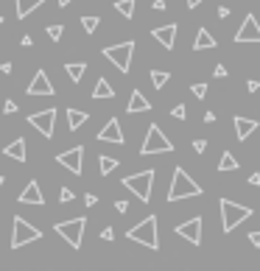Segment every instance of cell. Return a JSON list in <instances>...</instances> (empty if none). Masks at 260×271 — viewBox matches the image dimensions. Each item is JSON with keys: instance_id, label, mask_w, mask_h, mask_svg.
I'll use <instances>...</instances> for the list:
<instances>
[{"instance_id": "obj_1", "label": "cell", "mask_w": 260, "mask_h": 271, "mask_svg": "<svg viewBox=\"0 0 260 271\" xmlns=\"http://www.w3.org/2000/svg\"><path fill=\"white\" fill-rule=\"evenodd\" d=\"M201 196V187L188 176L185 168H174V179H171V190H168V201H182V199H196Z\"/></svg>"}, {"instance_id": "obj_2", "label": "cell", "mask_w": 260, "mask_h": 271, "mask_svg": "<svg viewBox=\"0 0 260 271\" xmlns=\"http://www.w3.org/2000/svg\"><path fill=\"white\" fill-rule=\"evenodd\" d=\"M129 241L134 243H143L145 249H154L157 252L160 249V235H157V215H145L143 221L137 224V227H132L126 232Z\"/></svg>"}, {"instance_id": "obj_3", "label": "cell", "mask_w": 260, "mask_h": 271, "mask_svg": "<svg viewBox=\"0 0 260 271\" xmlns=\"http://www.w3.org/2000/svg\"><path fill=\"white\" fill-rule=\"evenodd\" d=\"M218 207H221V229H224L227 235H230L241 221H246V218L252 215V207L235 204V201H230V199H221Z\"/></svg>"}, {"instance_id": "obj_4", "label": "cell", "mask_w": 260, "mask_h": 271, "mask_svg": "<svg viewBox=\"0 0 260 271\" xmlns=\"http://www.w3.org/2000/svg\"><path fill=\"white\" fill-rule=\"evenodd\" d=\"M168 151H174V143L165 137L157 123H151L148 132H145L143 145H140V154H143V157H151V154H168Z\"/></svg>"}, {"instance_id": "obj_5", "label": "cell", "mask_w": 260, "mask_h": 271, "mask_svg": "<svg viewBox=\"0 0 260 271\" xmlns=\"http://www.w3.org/2000/svg\"><path fill=\"white\" fill-rule=\"evenodd\" d=\"M54 229H56V235L65 238L73 249H79L81 246V238H84V229H87V218L84 215H76V218H70V221H59Z\"/></svg>"}, {"instance_id": "obj_6", "label": "cell", "mask_w": 260, "mask_h": 271, "mask_svg": "<svg viewBox=\"0 0 260 271\" xmlns=\"http://www.w3.org/2000/svg\"><path fill=\"white\" fill-rule=\"evenodd\" d=\"M123 187L126 190H132L134 196H137L140 201H151V187H154V171H140V174L134 176H126L123 179Z\"/></svg>"}, {"instance_id": "obj_7", "label": "cell", "mask_w": 260, "mask_h": 271, "mask_svg": "<svg viewBox=\"0 0 260 271\" xmlns=\"http://www.w3.org/2000/svg\"><path fill=\"white\" fill-rule=\"evenodd\" d=\"M132 53H134V39H126V42H121V45L103 48V59H109L121 73H129V67H132Z\"/></svg>"}, {"instance_id": "obj_8", "label": "cell", "mask_w": 260, "mask_h": 271, "mask_svg": "<svg viewBox=\"0 0 260 271\" xmlns=\"http://www.w3.org/2000/svg\"><path fill=\"white\" fill-rule=\"evenodd\" d=\"M42 238V232L36 227H31L25 218H14L12 221V249H20V246H25V243H34V241H39Z\"/></svg>"}, {"instance_id": "obj_9", "label": "cell", "mask_w": 260, "mask_h": 271, "mask_svg": "<svg viewBox=\"0 0 260 271\" xmlns=\"http://www.w3.org/2000/svg\"><path fill=\"white\" fill-rule=\"evenodd\" d=\"M56 162H59L62 168H67L70 174L79 176L81 171H84V145H76V148H70V151H62L59 157H56Z\"/></svg>"}, {"instance_id": "obj_10", "label": "cell", "mask_w": 260, "mask_h": 271, "mask_svg": "<svg viewBox=\"0 0 260 271\" xmlns=\"http://www.w3.org/2000/svg\"><path fill=\"white\" fill-rule=\"evenodd\" d=\"M28 123L42 134V137H54V123H56V109H42V112L28 115Z\"/></svg>"}, {"instance_id": "obj_11", "label": "cell", "mask_w": 260, "mask_h": 271, "mask_svg": "<svg viewBox=\"0 0 260 271\" xmlns=\"http://www.w3.org/2000/svg\"><path fill=\"white\" fill-rule=\"evenodd\" d=\"M235 42H260V25H257V20H254V14H246L243 17V23H241V28H238V34H235Z\"/></svg>"}, {"instance_id": "obj_12", "label": "cell", "mask_w": 260, "mask_h": 271, "mask_svg": "<svg viewBox=\"0 0 260 271\" xmlns=\"http://www.w3.org/2000/svg\"><path fill=\"white\" fill-rule=\"evenodd\" d=\"M179 238H185L188 243H193V246H199L201 243V218L196 215V218H190V221H185V224H179V227L174 229Z\"/></svg>"}, {"instance_id": "obj_13", "label": "cell", "mask_w": 260, "mask_h": 271, "mask_svg": "<svg viewBox=\"0 0 260 271\" xmlns=\"http://www.w3.org/2000/svg\"><path fill=\"white\" fill-rule=\"evenodd\" d=\"M98 143H115V145H123V132H121V121L118 118H109L107 126L95 134Z\"/></svg>"}, {"instance_id": "obj_14", "label": "cell", "mask_w": 260, "mask_h": 271, "mask_svg": "<svg viewBox=\"0 0 260 271\" xmlns=\"http://www.w3.org/2000/svg\"><path fill=\"white\" fill-rule=\"evenodd\" d=\"M25 92H28V95H54V84L48 81V73L36 70L34 79H31V84L25 87Z\"/></svg>"}, {"instance_id": "obj_15", "label": "cell", "mask_w": 260, "mask_h": 271, "mask_svg": "<svg viewBox=\"0 0 260 271\" xmlns=\"http://www.w3.org/2000/svg\"><path fill=\"white\" fill-rule=\"evenodd\" d=\"M151 36L157 39L160 45H163L165 50H174V45H176V23L163 25V28H154V31H151Z\"/></svg>"}, {"instance_id": "obj_16", "label": "cell", "mask_w": 260, "mask_h": 271, "mask_svg": "<svg viewBox=\"0 0 260 271\" xmlns=\"http://www.w3.org/2000/svg\"><path fill=\"white\" fill-rule=\"evenodd\" d=\"M17 199H20V204H36V207H42V204H45V196L39 193V185H36L34 179H31L28 185L23 187V193H20Z\"/></svg>"}, {"instance_id": "obj_17", "label": "cell", "mask_w": 260, "mask_h": 271, "mask_svg": "<svg viewBox=\"0 0 260 271\" xmlns=\"http://www.w3.org/2000/svg\"><path fill=\"white\" fill-rule=\"evenodd\" d=\"M235 134H238V140H246V137H252L254 132H257V126L260 123L257 121H252V118H241V115H235Z\"/></svg>"}, {"instance_id": "obj_18", "label": "cell", "mask_w": 260, "mask_h": 271, "mask_svg": "<svg viewBox=\"0 0 260 271\" xmlns=\"http://www.w3.org/2000/svg\"><path fill=\"white\" fill-rule=\"evenodd\" d=\"M3 157L17 159V162H25V159H28V154H25V140H23V137L12 140V143H9L6 148H3Z\"/></svg>"}, {"instance_id": "obj_19", "label": "cell", "mask_w": 260, "mask_h": 271, "mask_svg": "<svg viewBox=\"0 0 260 271\" xmlns=\"http://www.w3.org/2000/svg\"><path fill=\"white\" fill-rule=\"evenodd\" d=\"M148 109H151L148 98H145L140 90H134L132 98H129V103H126V112H129V115H137V112H148Z\"/></svg>"}, {"instance_id": "obj_20", "label": "cell", "mask_w": 260, "mask_h": 271, "mask_svg": "<svg viewBox=\"0 0 260 271\" xmlns=\"http://www.w3.org/2000/svg\"><path fill=\"white\" fill-rule=\"evenodd\" d=\"M48 0H14V12H17L20 20H25L31 12H36L39 6H45Z\"/></svg>"}, {"instance_id": "obj_21", "label": "cell", "mask_w": 260, "mask_h": 271, "mask_svg": "<svg viewBox=\"0 0 260 271\" xmlns=\"http://www.w3.org/2000/svg\"><path fill=\"white\" fill-rule=\"evenodd\" d=\"M92 98H95V101H109V98H115V87L101 76V79L95 81V87H92Z\"/></svg>"}, {"instance_id": "obj_22", "label": "cell", "mask_w": 260, "mask_h": 271, "mask_svg": "<svg viewBox=\"0 0 260 271\" xmlns=\"http://www.w3.org/2000/svg\"><path fill=\"white\" fill-rule=\"evenodd\" d=\"M216 36L210 34L207 28H199V34H196V39H193V50H207V48H216Z\"/></svg>"}, {"instance_id": "obj_23", "label": "cell", "mask_w": 260, "mask_h": 271, "mask_svg": "<svg viewBox=\"0 0 260 271\" xmlns=\"http://www.w3.org/2000/svg\"><path fill=\"white\" fill-rule=\"evenodd\" d=\"M90 121V115L87 112H79V109H67V126L73 129V132H79L84 123Z\"/></svg>"}, {"instance_id": "obj_24", "label": "cell", "mask_w": 260, "mask_h": 271, "mask_svg": "<svg viewBox=\"0 0 260 271\" xmlns=\"http://www.w3.org/2000/svg\"><path fill=\"white\" fill-rule=\"evenodd\" d=\"M65 70H67V76H70V81H73V84H79V81H81V76L87 73V65H84V62H67V65H65Z\"/></svg>"}, {"instance_id": "obj_25", "label": "cell", "mask_w": 260, "mask_h": 271, "mask_svg": "<svg viewBox=\"0 0 260 271\" xmlns=\"http://www.w3.org/2000/svg\"><path fill=\"white\" fill-rule=\"evenodd\" d=\"M115 168H118V159L115 157H107V154L98 157V174H101V176H109Z\"/></svg>"}, {"instance_id": "obj_26", "label": "cell", "mask_w": 260, "mask_h": 271, "mask_svg": "<svg viewBox=\"0 0 260 271\" xmlns=\"http://www.w3.org/2000/svg\"><path fill=\"white\" fill-rule=\"evenodd\" d=\"M134 6H137V0H115V9L121 12V17H126V20L134 17Z\"/></svg>"}, {"instance_id": "obj_27", "label": "cell", "mask_w": 260, "mask_h": 271, "mask_svg": "<svg viewBox=\"0 0 260 271\" xmlns=\"http://www.w3.org/2000/svg\"><path fill=\"white\" fill-rule=\"evenodd\" d=\"M218 171H238V159L232 157V151H224L218 159Z\"/></svg>"}, {"instance_id": "obj_28", "label": "cell", "mask_w": 260, "mask_h": 271, "mask_svg": "<svg viewBox=\"0 0 260 271\" xmlns=\"http://www.w3.org/2000/svg\"><path fill=\"white\" fill-rule=\"evenodd\" d=\"M98 23H101V17H98V14H84V17H81V28H84L87 34H95Z\"/></svg>"}, {"instance_id": "obj_29", "label": "cell", "mask_w": 260, "mask_h": 271, "mask_svg": "<svg viewBox=\"0 0 260 271\" xmlns=\"http://www.w3.org/2000/svg\"><path fill=\"white\" fill-rule=\"evenodd\" d=\"M168 81H171V73H165V70H151V84L157 87V90H163Z\"/></svg>"}, {"instance_id": "obj_30", "label": "cell", "mask_w": 260, "mask_h": 271, "mask_svg": "<svg viewBox=\"0 0 260 271\" xmlns=\"http://www.w3.org/2000/svg\"><path fill=\"white\" fill-rule=\"evenodd\" d=\"M45 34H48L54 42H59L62 34H65V25H59V23H56V25H48V28H45Z\"/></svg>"}, {"instance_id": "obj_31", "label": "cell", "mask_w": 260, "mask_h": 271, "mask_svg": "<svg viewBox=\"0 0 260 271\" xmlns=\"http://www.w3.org/2000/svg\"><path fill=\"white\" fill-rule=\"evenodd\" d=\"M171 118H176V121H185V118H188V109L182 106V103H176V106L171 109Z\"/></svg>"}, {"instance_id": "obj_32", "label": "cell", "mask_w": 260, "mask_h": 271, "mask_svg": "<svg viewBox=\"0 0 260 271\" xmlns=\"http://www.w3.org/2000/svg\"><path fill=\"white\" fill-rule=\"evenodd\" d=\"M190 92H193L196 98H204V95H207V84H204V81H199V84L190 87Z\"/></svg>"}, {"instance_id": "obj_33", "label": "cell", "mask_w": 260, "mask_h": 271, "mask_svg": "<svg viewBox=\"0 0 260 271\" xmlns=\"http://www.w3.org/2000/svg\"><path fill=\"white\" fill-rule=\"evenodd\" d=\"M73 196H76V193H73L70 187H62V190H59V201H65V204H67V201H73Z\"/></svg>"}, {"instance_id": "obj_34", "label": "cell", "mask_w": 260, "mask_h": 271, "mask_svg": "<svg viewBox=\"0 0 260 271\" xmlns=\"http://www.w3.org/2000/svg\"><path fill=\"white\" fill-rule=\"evenodd\" d=\"M101 241H115V229H112V227H103L101 229Z\"/></svg>"}, {"instance_id": "obj_35", "label": "cell", "mask_w": 260, "mask_h": 271, "mask_svg": "<svg viewBox=\"0 0 260 271\" xmlns=\"http://www.w3.org/2000/svg\"><path fill=\"white\" fill-rule=\"evenodd\" d=\"M14 112H17V103H14L12 98H9V101L3 103V115H14Z\"/></svg>"}, {"instance_id": "obj_36", "label": "cell", "mask_w": 260, "mask_h": 271, "mask_svg": "<svg viewBox=\"0 0 260 271\" xmlns=\"http://www.w3.org/2000/svg\"><path fill=\"white\" fill-rule=\"evenodd\" d=\"M193 151H196V154H204V151H207V140H193Z\"/></svg>"}, {"instance_id": "obj_37", "label": "cell", "mask_w": 260, "mask_h": 271, "mask_svg": "<svg viewBox=\"0 0 260 271\" xmlns=\"http://www.w3.org/2000/svg\"><path fill=\"white\" fill-rule=\"evenodd\" d=\"M84 204L87 207H95L98 204V196H95V193H87V196H84Z\"/></svg>"}, {"instance_id": "obj_38", "label": "cell", "mask_w": 260, "mask_h": 271, "mask_svg": "<svg viewBox=\"0 0 260 271\" xmlns=\"http://www.w3.org/2000/svg\"><path fill=\"white\" fill-rule=\"evenodd\" d=\"M115 210H118V212H126V210H129V201L118 199V201H115Z\"/></svg>"}, {"instance_id": "obj_39", "label": "cell", "mask_w": 260, "mask_h": 271, "mask_svg": "<svg viewBox=\"0 0 260 271\" xmlns=\"http://www.w3.org/2000/svg\"><path fill=\"white\" fill-rule=\"evenodd\" d=\"M213 73H216V79H224V76H227V73H230V70H227L224 65H218V67H216V70H213Z\"/></svg>"}, {"instance_id": "obj_40", "label": "cell", "mask_w": 260, "mask_h": 271, "mask_svg": "<svg viewBox=\"0 0 260 271\" xmlns=\"http://www.w3.org/2000/svg\"><path fill=\"white\" fill-rule=\"evenodd\" d=\"M20 45H23V48H31V45H34V39H31V34H25L23 39H20Z\"/></svg>"}, {"instance_id": "obj_41", "label": "cell", "mask_w": 260, "mask_h": 271, "mask_svg": "<svg viewBox=\"0 0 260 271\" xmlns=\"http://www.w3.org/2000/svg\"><path fill=\"white\" fill-rule=\"evenodd\" d=\"M246 87H249V92H257V90H260V81H254V79H252Z\"/></svg>"}, {"instance_id": "obj_42", "label": "cell", "mask_w": 260, "mask_h": 271, "mask_svg": "<svg viewBox=\"0 0 260 271\" xmlns=\"http://www.w3.org/2000/svg\"><path fill=\"white\" fill-rule=\"evenodd\" d=\"M218 17H221V20L230 17V9H227V6H218Z\"/></svg>"}, {"instance_id": "obj_43", "label": "cell", "mask_w": 260, "mask_h": 271, "mask_svg": "<svg viewBox=\"0 0 260 271\" xmlns=\"http://www.w3.org/2000/svg\"><path fill=\"white\" fill-rule=\"evenodd\" d=\"M249 185L257 187V185H260V174H252V176H249Z\"/></svg>"}, {"instance_id": "obj_44", "label": "cell", "mask_w": 260, "mask_h": 271, "mask_svg": "<svg viewBox=\"0 0 260 271\" xmlns=\"http://www.w3.org/2000/svg\"><path fill=\"white\" fill-rule=\"evenodd\" d=\"M249 241H252L254 246H260V232H252V235H249Z\"/></svg>"}, {"instance_id": "obj_45", "label": "cell", "mask_w": 260, "mask_h": 271, "mask_svg": "<svg viewBox=\"0 0 260 271\" xmlns=\"http://www.w3.org/2000/svg\"><path fill=\"white\" fill-rule=\"evenodd\" d=\"M165 6H168V3H165V0H154V9H157V12H163Z\"/></svg>"}, {"instance_id": "obj_46", "label": "cell", "mask_w": 260, "mask_h": 271, "mask_svg": "<svg viewBox=\"0 0 260 271\" xmlns=\"http://www.w3.org/2000/svg\"><path fill=\"white\" fill-rule=\"evenodd\" d=\"M196 6H201V0H188V9H196Z\"/></svg>"}, {"instance_id": "obj_47", "label": "cell", "mask_w": 260, "mask_h": 271, "mask_svg": "<svg viewBox=\"0 0 260 271\" xmlns=\"http://www.w3.org/2000/svg\"><path fill=\"white\" fill-rule=\"evenodd\" d=\"M56 3H59L62 9H67V6H70V3H73V0H56Z\"/></svg>"}, {"instance_id": "obj_48", "label": "cell", "mask_w": 260, "mask_h": 271, "mask_svg": "<svg viewBox=\"0 0 260 271\" xmlns=\"http://www.w3.org/2000/svg\"><path fill=\"white\" fill-rule=\"evenodd\" d=\"M3 182H6V179H3V176H0V187H3Z\"/></svg>"}, {"instance_id": "obj_49", "label": "cell", "mask_w": 260, "mask_h": 271, "mask_svg": "<svg viewBox=\"0 0 260 271\" xmlns=\"http://www.w3.org/2000/svg\"><path fill=\"white\" fill-rule=\"evenodd\" d=\"M0 25H3V17H0Z\"/></svg>"}]
</instances>
